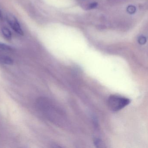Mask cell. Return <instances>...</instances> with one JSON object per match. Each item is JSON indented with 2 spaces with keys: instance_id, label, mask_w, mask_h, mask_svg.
<instances>
[{
  "instance_id": "6",
  "label": "cell",
  "mask_w": 148,
  "mask_h": 148,
  "mask_svg": "<svg viewBox=\"0 0 148 148\" xmlns=\"http://www.w3.org/2000/svg\"><path fill=\"white\" fill-rule=\"evenodd\" d=\"M135 10H136V9H135V7L132 6L128 7V11L130 13H133L135 12Z\"/></svg>"
},
{
  "instance_id": "7",
  "label": "cell",
  "mask_w": 148,
  "mask_h": 148,
  "mask_svg": "<svg viewBox=\"0 0 148 148\" xmlns=\"http://www.w3.org/2000/svg\"><path fill=\"white\" fill-rule=\"evenodd\" d=\"M145 41H146V40H145V38L144 37H141L139 39V40H138L139 43L140 44H142V45L144 44L145 43Z\"/></svg>"
},
{
  "instance_id": "3",
  "label": "cell",
  "mask_w": 148,
  "mask_h": 148,
  "mask_svg": "<svg viewBox=\"0 0 148 148\" xmlns=\"http://www.w3.org/2000/svg\"><path fill=\"white\" fill-rule=\"evenodd\" d=\"M0 62L7 65L13 64V60L11 58L5 56H0Z\"/></svg>"
},
{
  "instance_id": "4",
  "label": "cell",
  "mask_w": 148,
  "mask_h": 148,
  "mask_svg": "<svg viewBox=\"0 0 148 148\" xmlns=\"http://www.w3.org/2000/svg\"><path fill=\"white\" fill-rule=\"evenodd\" d=\"M1 32L6 38L8 40H11L12 39V33L9 29L6 27H3L1 29Z\"/></svg>"
},
{
  "instance_id": "9",
  "label": "cell",
  "mask_w": 148,
  "mask_h": 148,
  "mask_svg": "<svg viewBox=\"0 0 148 148\" xmlns=\"http://www.w3.org/2000/svg\"><path fill=\"white\" fill-rule=\"evenodd\" d=\"M1 15H2V14H1V11L0 10V17H1Z\"/></svg>"
},
{
  "instance_id": "1",
  "label": "cell",
  "mask_w": 148,
  "mask_h": 148,
  "mask_svg": "<svg viewBox=\"0 0 148 148\" xmlns=\"http://www.w3.org/2000/svg\"><path fill=\"white\" fill-rule=\"evenodd\" d=\"M130 103V100L127 98L117 95H111L108 99V105L111 110L118 111Z\"/></svg>"
},
{
  "instance_id": "5",
  "label": "cell",
  "mask_w": 148,
  "mask_h": 148,
  "mask_svg": "<svg viewBox=\"0 0 148 148\" xmlns=\"http://www.w3.org/2000/svg\"><path fill=\"white\" fill-rule=\"evenodd\" d=\"M0 49L7 51H11L13 50V48L10 46L1 42H0Z\"/></svg>"
},
{
  "instance_id": "2",
  "label": "cell",
  "mask_w": 148,
  "mask_h": 148,
  "mask_svg": "<svg viewBox=\"0 0 148 148\" xmlns=\"http://www.w3.org/2000/svg\"><path fill=\"white\" fill-rule=\"evenodd\" d=\"M6 20L8 23L14 31L20 35H24V32L21 29L18 20L13 14H8L6 15Z\"/></svg>"
},
{
  "instance_id": "8",
  "label": "cell",
  "mask_w": 148,
  "mask_h": 148,
  "mask_svg": "<svg viewBox=\"0 0 148 148\" xmlns=\"http://www.w3.org/2000/svg\"><path fill=\"white\" fill-rule=\"evenodd\" d=\"M97 3H92V4H91L90 5V7L91 8H94L96 7L97 6Z\"/></svg>"
}]
</instances>
